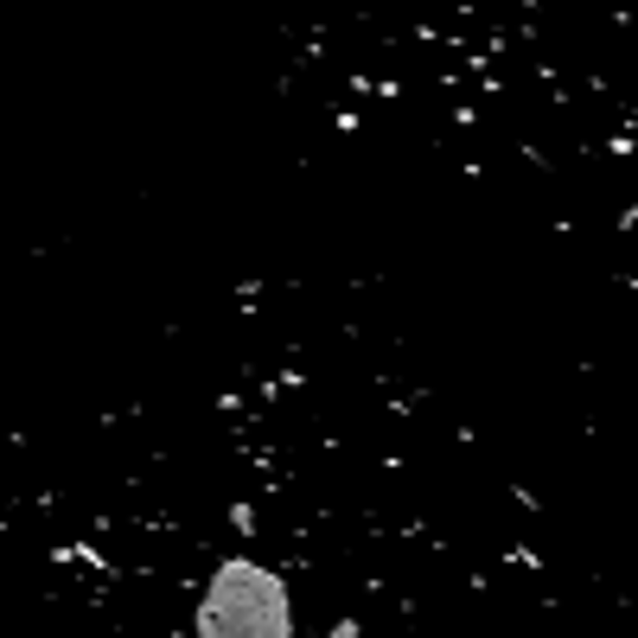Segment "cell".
Masks as SVG:
<instances>
[{
	"mask_svg": "<svg viewBox=\"0 0 638 638\" xmlns=\"http://www.w3.org/2000/svg\"><path fill=\"white\" fill-rule=\"evenodd\" d=\"M103 434L83 638H588L536 504L351 338L179 351Z\"/></svg>",
	"mask_w": 638,
	"mask_h": 638,
	"instance_id": "1",
	"label": "cell"
}]
</instances>
